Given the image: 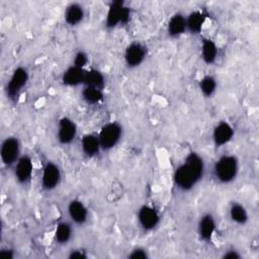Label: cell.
I'll return each mask as SVG.
<instances>
[{"instance_id": "cell-30", "label": "cell", "mask_w": 259, "mask_h": 259, "mask_svg": "<svg viewBox=\"0 0 259 259\" xmlns=\"http://www.w3.org/2000/svg\"><path fill=\"white\" fill-rule=\"evenodd\" d=\"M0 257L6 259H12L14 257V251L10 248H3L0 250Z\"/></svg>"}, {"instance_id": "cell-8", "label": "cell", "mask_w": 259, "mask_h": 259, "mask_svg": "<svg viewBox=\"0 0 259 259\" xmlns=\"http://www.w3.org/2000/svg\"><path fill=\"white\" fill-rule=\"evenodd\" d=\"M147 57V48L141 41H133L128 44L123 53V60L125 65L131 68L141 66Z\"/></svg>"}, {"instance_id": "cell-20", "label": "cell", "mask_w": 259, "mask_h": 259, "mask_svg": "<svg viewBox=\"0 0 259 259\" xmlns=\"http://www.w3.org/2000/svg\"><path fill=\"white\" fill-rule=\"evenodd\" d=\"M200 56L202 61L207 65H212L219 56V48L210 38H204L200 47Z\"/></svg>"}, {"instance_id": "cell-5", "label": "cell", "mask_w": 259, "mask_h": 259, "mask_svg": "<svg viewBox=\"0 0 259 259\" xmlns=\"http://www.w3.org/2000/svg\"><path fill=\"white\" fill-rule=\"evenodd\" d=\"M21 156V145L16 137H7L2 141L0 147V158L2 163L11 167Z\"/></svg>"}, {"instance_id": "cell-26", "label": "cell", "mask_w": 259, "mask_h": 259, "mask_svg": "<svg viewBox=\"0 0 259 259\" xmlns=\"http://www.w3.org/2000/svg\"><path fill=\"white\" fill-rule=\"evenodd\" d=\"M88 62H89V59H88L87 54L83 51H79L75 54L72 65H74L76 67H79V68H82V69H86V66H87Z\"/></svg>"}, {"instance_id": "cell-19", "label": "cell", "mask_w": 259, "mask_h": 259, "mask_svg": "<svg viewBox=\"0 0 259 259\" xmlns=\"http://www.w3.org/2000/svg\"><path fill=\"white\" fill-rule=\"evenodd\" d=\"M187 31L186 16L180 12L173 14L167 23V32L171 37H179Z\"/></svg>"}, {"instance_id": "cell-9", "label": "cell", "mask_w": 259, "mask_h": 259, "mask_svg": "<svg viewBox=\"0 0 259 259\" xmlns=\"http://www.w3.org/2000/svg\"><path fill=\"white\" fill-rule=\"evenodd\" d=\"M78 134L76 122L69 116H62L57 124V140L61 145H70Z\"/></svg>"}, {"instance_id": "cell-6", "label": "cell", "mask_w": 259, "mask_h": 259, "mask_svg": "<svg viewBox=\"0 0 259 259\" xmlns=\"http://www.w3.org/2000/svg\"><path fill=\"white\" fill-rule=\"evenodd\" d=\"M62 171L58 164L53 161H48L42 167L40 176L41 188L46 191L55 190L61 183Z\"/></svg>"}, {"instance_id": "cell-29", "label": "cell", "mask_w": 259, "mask_h": 259, "mask_svg": "<svg viewBox=\"0 0 259 259\" xmlns=\"http://www.w3.org/2000/svg\"><path fill=\"white\" fill-rule=\"evenodd\" d=\"M224 259H240L242 256L241 254L235 250V249H229L227 251H225V253L222 256Z\"/></svg>"}, {"instance_id": "cell-25", "label": "cell", "mask_w": 259, "mask_h": 259, "mask_svg": "<svg viewBox=\"0 0 259 259\" xmlns=\"http://www.w3.org/2000/svg\"><path fill=\"white\" fill-rule=\"evenodd\" d=\"M198 88L203 96L211 97L218 88L217 79L211 75H205L199 80Z\"/></svg>"}, {"instance_id": "cell-21", "label": "cell", "mask_w": 259, "mask_h": 259, "mask_svg": "<svg viewBox=\"0 0 259 259\" xmlns=\"http://www.w3.org/2000/svg\"><path fill=\"white\" fill-rule=\"evenodd\" d=\"M230 220L239 226H244L249 221V212L244 204L240 202H233L229 207Z\"/></svg>"}, {"instance_id": "cell-3", "label": "cell", "mask_w": 259, "mask_h": 259, "mask_svg": "<svg viewBox=\"0 0 259 259\" xmlns=\"http://www.w3.org/2000/svg\"><path fill=\"white\" fill-rule=\"evenodd\" d=\"M122 125L117 121H109L103 124L97 134L101 150L109 151L113 149L122 138Z\"/></svg>"}, {"instance_id": "cell-14", "label": "cell", "mask_w": 259, "mask_h": 259, "mask_svg": "<svg viewBox=\"0 0 259 259\" xmlns=\"http://www.w3.org/2000/svg\"><path fill=\"white\" fill-rule=\"evenodd\" d=\"M217 230V221L214 217L207 212L201 215L197 224V233L201 241L209 242L211 241Z\"/></svg>"}, {"instance_id": "cell-18", "label": "cell", "mask_w": 259, "mask_h": 259, "mask_svg": "<svg viewBox=\"0 0 259 259\" xmlns=\"http://www.w3.org/2000/svg\"><path fill=\"white\" fill-rule=\"evenodd\" d=\"M85 70L86 69H82L74 65H71L64 71L62 75V83L68 87H76L79 85H83Z\"/></svg>"}, {"instance_id": "cell-17", "label": "cell", "mask_w": 259, "mask_h": 259, "mask_svg": "<svg viewBox=\"0 0 259 259\" xmlns=\"http://www.w3.org/2000/svg\"><path fill=\"white\" fill-rule=\"evenodd\" d=\"M206 14L202 10H193L186 16V27L187 31L192 34H199L205 23Z\"/></svg>"}, {"instance_id": "cell-10", "label": "cell", "mask_w": 259, "mask_h": 259, "mask_svg": "<svg viewBox=\"0 0 259 259\" xmlns=\"http://www.w3.org/2000/svg\"><path fill=\"white\" fill-rule=\"evenodd\" d=\"M137 220L144 231H152L160 223V213L153 205L143 204L138 209Z\"/></svg>"}, {"instance_id": "cell-7", "label": "cell", "mask_w": 259, "mask_h": 259, "mask_svg": "<svg viewBox=\"0 0 259 259\" xmlns=\"http://www.w3.org/2000/svg\"><path fill=\"white\" fill-rule=\"evenodd\" d=\"M29 73L25 67H17L11 74L6 84V94L10 99H15L26 86Z\"/></svg>"}, {"instance_id": "cell-24", "label": "cell", "mask_w": 259, "mask_h": 259, "mask_svg": "<svg viewBox=\"0 0 259 259\" xmlns=\"http://www.w3.org/2000/svg\"><path fill=\"white\" fill-rule=\"evenodd\" d=\"M81 96L83 100L89 105H97L101 103L104 99L103 90L88 86H83Z\"/></svg>"}, {"instance_id": "cell-16", "label": "cell", "mask_w": 259, "mask_h": 259, "mask_svg": "<svg viewBox=\"0 0 259 259\" xmlns=\"http://www.w3.org/2000/svg\"><path fill=\"white\" fill-rule=\"evenodd\" d=\"M81 151L88 158H94L102 151L96 134H85L81 139Z\"/></svg>"}, {"instance_id": "cell-13", "label": "cell", "mask_w": 259, "mask_h": 259, "mask_svg": "<svg viewBox=\"0 0 259 259\" xmlns=\"http://www.w3.org/2000/svg\"><path fill=\"white\" fill-rule=\"evenodd\" d=\"M67 212L70 221L75 225L82 226L88 221V217H89L88 207L80 199H72L68 203Z\"/></svg>"}, {"instance_id": "cell-22", "label": "cell", "mask_w": 259, "mask_h": 259, "mask_svg": "<svg viewBox=\"0 0 259 259\" xmlns=\"http://www.w3.org/2000/svg\"><path fill=\"white\" fill-rule=\"evenodd\" d=\"M83 86L94 87L103 90L105 87V77L103 73L97 69H86L84 74Z\"/></svg>"}, {"instance_id": "cell-12", "label": "cell", "mask_w": 259, "mask_h": 259, "mask_svg": "<svg viewBox=\"0 0 259 259\" xmlns=\"http://www.w3.org/2000/svg\"><path fill=\"white\" fill-rule=\"evenodd\" d=\"M234 135H235V130L229 121H226V120L220 121L214 125L212 130V134H211L212 143L217 148H222L233 140Z\"/></svg>"}, {"instance_id": "cell-28", "label": "cell", "mask_w": 259, "mask_h": 259, "mask_svg": "<svg viewBox=\"0 0 259 259\" xmlns=\"http://www.w3.org/2000/svg\"><path fill=\"white\" fill-rule=\"evenodd\" d=\"M68 257L71 259H85L87 258V254L82 249H74L70 251V254L68 255Z\"/></svg>"}, {"instance_id": "cell-4", "label": "cell", "mask_w": 259, "mask_h": 259, "mask_svg": "<svg viewBox=\"0 0 259 259\" xmlns=\"http://www.w3.org/2000/svg\"><path fill=\"white\" fill-rule=\"evenodd\" d=\"M131 18V9L123 1H112L107 9L105 25L107 28H114L120 24H126Z\"/></svg>"}, {"instance_id": "cell-23", "label": "cell", "mask_w": 259, "mask_h": 259, "mask_svg": "<svg viewBox=\"0 0 259 259\" xmlns=\"http://www.w3.org/2000/svg\"><path fill=\"white\" fill-rule=\"evenodd\" d=\"M73 236V228L72 225L68 222H60L54 233L55 241L60 245H66L70 242Z\"/></svg>"}, {"instance_id": "cell-15", "label": "cell", "mask_w": 259, "mask_h": 259, "mask_svg": "<svg viewBox=\"0 0 259 259\" xmlns=\"http://www.w3.org/2000/svg\"><path fill=\"white\" fill-rule=\"evenodd\" d=\"M85 18V8L82 4L73 2L67 5L64 11L65 22L70 26L79 25Z\"/></svg>"}, {"instance_id": "cell-11", "label": "cell", "mask_w": 259, "mask_h": 259, "mask_svg": "<svg viewBox=\"0 0 259 259\" xmlns=\"http://www.w3.org/2000/svg\"><path fill=\"white\" fill-rule=\"evenodd\" d=\"M14 177L19 184H27L32 177L33 161L27 154H23L13 166Z\"/></svg>"}, {"instance_id": "cell-2", "label": "cell", "mask_w": 259, "mask_h": 259, "mask_svg": "<svg viewBox=\"0 0 259 259\" xmlns=\"http://www.w3.org/2000/svg\"><path fill=\"white\" fill-rule=\"evenodd\" d=\"M239 169L240 163L238 158L232 154H225L214 162L212 173L218 182L229 184L237 178Z\"/></svg>"}, {"instance_id": "cell-1", "label": "cell", "mask_w": 259, "mask_h": 259, "mask_svg": "<svg viewBox=\"0 0 259 259\" xmlns=\"http://www.w3.org/2000/svg\"><path fill=\"white\" fill-rule=\"evenodd\" d=\"M205 165L202 157L196 153H189L177 166L173 173V183L181 191L194 188L204 175Z\"/></svg>"}, {"instance_id": "cell-27", "label": "cell", "mask_w": 259, "mask_h": 259, "mask_svg": "<svg viewBox=\"0 0 259 259\" xmlns=\"http://www.w3.org/2000/svg\"><path fill=\"white\" fill-rule=\"evenodd\" d=\"M127 257L131 259H147L149 258V253L145 248L137 247L131 251Z\"/></svg>"}]
</instances>
